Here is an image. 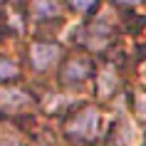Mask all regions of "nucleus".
Masks as SVG:
<instances>
[{
	"label": "nucleus",
	"mask_w": 146,
	"mask_h": 146,
	"mask_svg": "<svg viewBox=\"0 0 146 146\" xmlns=\"http://www.w3.org/2000/svg\"><path fill=\"white\" fill-rule=\"evenodd\" d=\"M97 131H99V111L94 107L79 111L69 124V134H77V136H94Z\"/></svg>",
	"instance_id": "nucleus-1"
},
{
	"label": "nucleus",
	"mask_w": 146,
	"mask_h": 146,
	"mask_svg": "<svg viewBox=\"0 0 146 146\" xmlns=\"http://www.w3.org/2000/svg\"><path fill=\"white\" fill-rule=\"evenodd\" d=\"M30 54H32V62H35L37 69H47L57 57H60V47L50 45V42H37V45H32Z\"/></svg>",
	"instance_id": "nucleus-2"
},
{
	"label": "nucleus",
	"mask_w": 146,
	"mask_h": 146,
	"mask_svg": "<svg viewBox=\"0 0 146 146\" xmlns=\"http://www.w3.org/2000/svg\"><path fill=\"white\" fill-rule=\"evenodd\" d=\"M30 104V97L20 89H13V87H5V89H0V107L5 109V111H17V109H23Z\"/></svg>",
	"instance_id": "nucleus-3"
},
{
	"label": "nucleus",
	"mask_w": 146,
	"mask_h": 146,
	"mask_svg": "<svg viewBox=\"0 0 146 146\" xmlns=\"http://www.w3.org/2000/svg\"><path fill=\"white\" fill-rule=\"evenodd\" d=\"M114 87H116L114 69H111V67L102 69V74H99V94H102V97H109V94L114 92Z\"/></svg>",
	"instance_id": "nucleus-4"
},
{
	"label": "nucleus",
	"mask_w": 146,
	"mask_h": 146,
	"mask_svg": "<svg viewBox=\"0 0 146 146\" xmlns=\"http://www.w3.org/2000/svg\"><path fill=\"white\" fill-rule=\"evenodd\" d=\"M116 144L119 146H139V131L131 124H121L119 136H116Z\"/></svg>",
	"instance_id": "nucleus-5"
},
{
	"label": "nucleus",
	"mask_w": 146,
	"mask_h": 146,
	"mask_svg": "<svg viewBox=\"0 0 146 146\" xmlns=\"http://www.w3.org/2000/svg\"><path fill=\"white\" fill-rule=\"evenodd\" d=\"M84 77H87V62L84 60H72L69 67L64 69V79L74 82V79H84Z\"/></svg>",
	"instance_id": "nucleus-6"
},
{
	"label": "nucleus",
	"mask_w": 146,
	"mask_h": 146,
	"mask_svg": "<svg viewBox=\"0 0 146 146\" xmlns=\"http://www.w3.org/2000/svg\"><path fill=\"white\" fill-rule=\"evenodd\" d=\"M35 13L40 17H52L60 13V5H57V0H35Z\"/></svg>",
	"instance_id": "nucleus-7"
},
{
	"label": "nucleus",
	"mask_w": 146,
	"mask_h": 146,
	"mask_svg": "<svg viewBox=\"0 0 146 146\" xmlns=\"http://www.w3.org/2000/svg\"><path fill=\"white\" fill-rule=\"evenodd\" d=\"M17 74V67L13 64L10 60L5 57H0V79H8V77H15Z\"/></svg>",
	"instance_id": "nucleus-8"
},
{
	"label": "nucleus",
	"mask_w": 146,
	"mask_h": 146,
	"mask_svg": "<svg viewBox=\"0 0 146 146\" xmlns=\"http://www.w3.org/2000/svg\"><path fill=\"white\" fill-rule=\"evenodd\" d=\"M0 146H20V139L10 131H3L0 134Z\"/></svg>",
	"instance_id": "nucleus-9"
},
{
	"label": "nucleus",
	"mask_w": 146,
	"mask_h": 146,
	"mask_svg": "<svg viewBox=\"0 0 146 146\" xmlns=\"http://www.w3.org/2000/svg\"><path fill=\"white\" fill-rule=\"evenodd\" d=\"M136 109H139V114H141V119H146V94H139L136 97Z\"/></svg>",
	"instance_id": "nucleus-10"
},
{
	"label": "nucleus",
	"mask_w": 146,
	"mask_h": 146,
	"mask_svg": "<svg viewBox=\"0 0 146 146\" xmlns=\"http://www.w3.org/2000/svg\"><path fill=\"white\" fill-rule=\"evenodd\" d=\"M72 5L77 10H87L89 5H94V0H72Z\"/></svg>",
	"instance_id": "nucleus-11"
},
{
	"label": "nucleus",
	"mask_w": 146,
	"mask_h": 146,
	"mask_svg": "<svg viewBox=\"0 0 146 146\" xmlns=\"http://www.w3.org/2000/svg\"><path fill=\"white\" fill-rule=\"evenodd\" d=\"M62 102H67V97H52V99H50V104H47V109L52 111L54 107H62Z\"/></svg>",
	"instance_id": "nucleus-12"
},
{
	"label": "nucleus",
	"mask_w": 146,
	"mask_h": 146,
	"mask_svg": "<svg viewBox=\"0 0 146 146\" xmlns=\"http://www.w3.org/2000/svg\"><path fill=\"white\" fill-rule=\"evenodd\" d=\"M119 3H126V5H139V0H119Z\"/></svg>",
	"instance_id": "nucleus-13"
},
{
	"label": "nucleus",
	"mask_w": 146,
	"mask_h": 146,
	"mask_svg": "<svg viewBox=\"0 0 146 146\" xmlns=\"http://www.w3.org/2000/svg\"><path fill=\"white\" fill-rule=\"evenodd\" d=\"M141 77H144V82H146V64H144V69H141Z\"/></svg>",
	"instance_id": "nucleus-14"
}]
</instances>
